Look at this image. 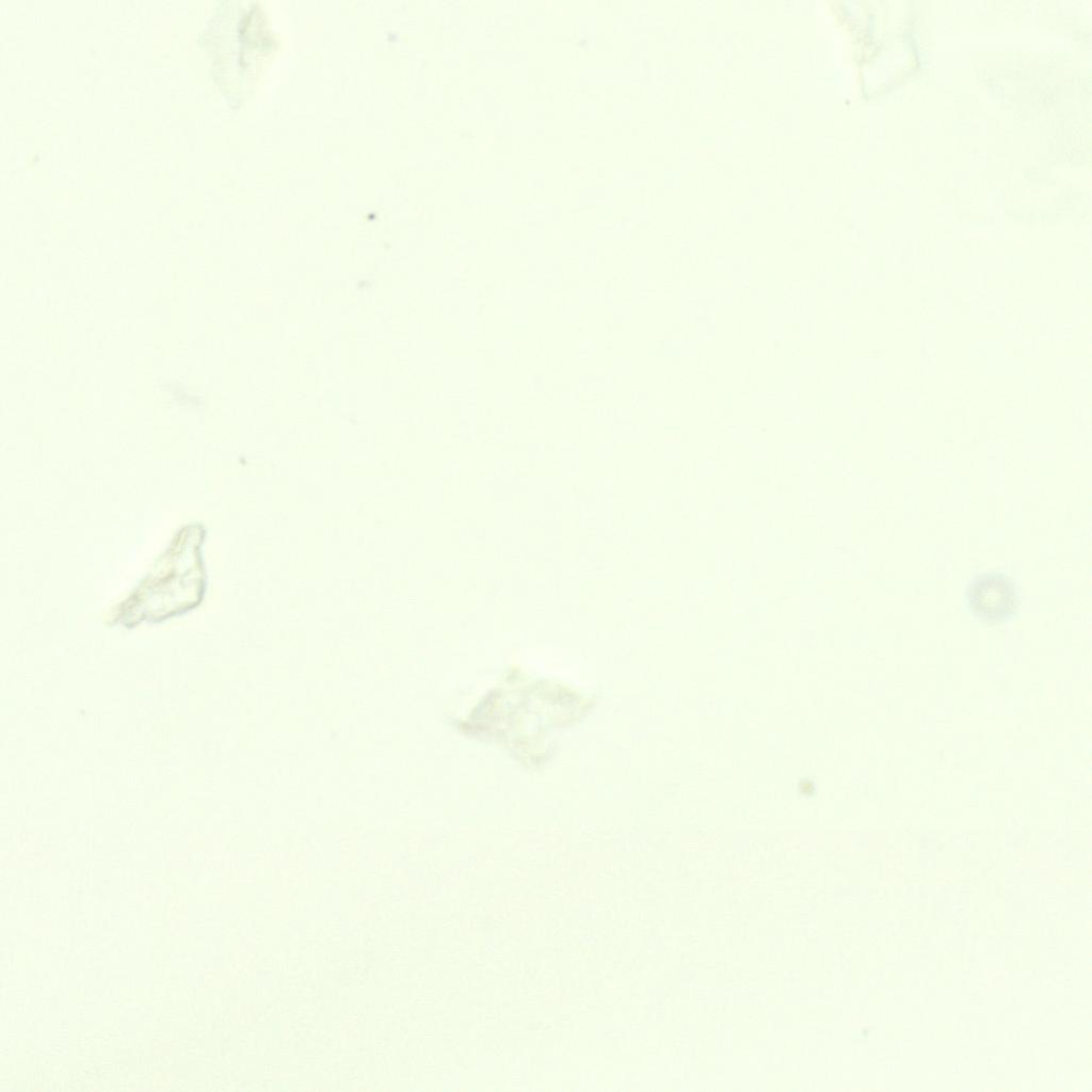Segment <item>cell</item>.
Instances as JSON below:
<instances>
[{
	"mask_svg": "<svg viewBox=\"0 0 1092 1092\" xmlns=\"http://www.w3.org/2000/svg\"><path fill=\"white\" fill-rule=\"evenodd\" d=\"M970 612L985 623H1000L1010 619L1018 606L1014 581L1001 573L977 575L966 591Z\"/></svg>",
	"mask_w": 1092,
	"mask_h": 1092,
	"instance_id": "1",
	"label": "cell"
}]
</instances>
